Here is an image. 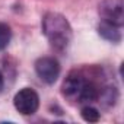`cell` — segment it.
<instances>
[{"label": "cell", "mask_w": 124, "mask_h": 124, "mask_svg": "<svg viewBox=\"0 0 124 124\" xmlns=\"http://www.w3.org/2000/svg\"><path fill=\"white\" fill-rule=\"evenodd\" d=\"M109 86L99 75L91 70H73L61 85V93L70 102L86 105L101 102Z\"/></svg>", "instance_id": "6da1fadb"}, {"label": "cell", "mask_w": 124, "mask_h": 124, "mask_svg": "<svg viewBox=\"0 0 124 124\" xmlns=\"http://www.w3.org/2000/svg\"><path fill=\"white\" fill-rule=\"evenodd\" d=\"M42 32L51 47L58 51L66 50L73 38V31L69 21L66 16L57 12H47L42 16Z\"/></svg>", "instance_id": "7a4b0ae2"}, {"label": "cell", "mask_w": 124, "mask_h": 124, "mask_svg": "<svg viewBox=\"0 0 124 124\" xmlns=\"http://www.w3.org/2000/svg\"><path fill=\"white\" fill-rule=\"evenodd\" d=\"M13 105L22 115H32L39 108V96L31 88H22L13 98Z\"/></svg>", "instance_id": "3957f363"}, {"label": "cell", "mask_w": 124, "mask_h": 124, "mask_svg": "<svg viewBox=\"0 0 124 124\" xmlns=\"http://www.w3.org/2000/svg\"><path fill=\"white\" fill-rule=\"evenodd\" d=\"M124 3L123 0H102L98 6V13L102 22H108L117 26L124 23Z\"/></svg>", "instance_id": "277c9868"}, {"label": "cell", "mask_w": 124, "mask_h": 124, "mask_svg": "<svg viewBox=\"0 0 124 124\" xmlns=\"http://www.w3.org/2000/svg\"><path fill=\"white\" fill-rule=\"evenodd\" d=\"M60 63L54 57H41L35 61L37 76L47 85H53L60 76Z\"/></svg>", "instance_id": "5b68a950"}, {"label": "cell", "mask_w": 124, "mask_h": 124, "mask_svg": "<svg viewBox=\"0 0 124 124\" xmlns=\"http://www.w3.org/2000/svg\"><path fill=\"white\" fill-rule=\"evenodd\" d=\"M120 29H121V26H117V25H112L108 22H101L98 26V34L109 42H120L121 41Z\"/></svg>", "instance_id": "8992f818"}, {"label": "cell", "mask_w": 124, "mask_h": 124, "mask_svg": "<svg viewBox=\"0 0 124 124\" xmlns=\"http://www.w3.org/2000/svg\"><path fill=\"white\" fill-rule=\"evenodd\" d=\"M80 115H82V118H83L85 121H88V123H96V121H99V118H101L99 111H98L93 105H91V104H86V105L82 108Z\"/></svg>", "instance_id": "52a82bcc"}, {"label": "cell", "mask_w": 124, "mask_h": 124, "mask_svg": "<svg viewBox=\"0 0 124 124\" xmlns=\"http://www.w3.org/2000/svg\"><path fill=\"white\" fill-rule=\"evenodd\" d=\"M12 39V29L8 23L0 22V51L5 50Z\"/></svg>", "instance_id": "ba28073f"}, {"label": "cell", "mask_w": 124, "mask_h": 124, "mask_svg": "<svg viewBox=\"0 0 124 124\" xmlns=\"http://www.w3.org/2000/svg\"><path fill=\"white\" fill-rule=\"evenodd\" d=\"M3 88H5V78H3V73L0 72V92H2Z\"/></svg>", "instance_id": "9c48e42d"}]
</instances>
